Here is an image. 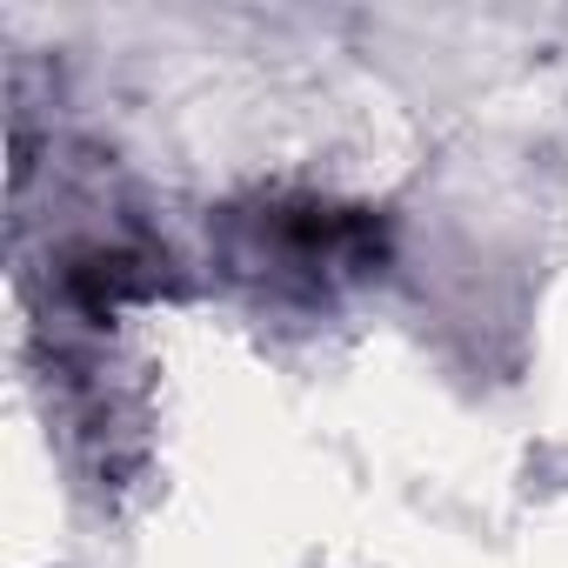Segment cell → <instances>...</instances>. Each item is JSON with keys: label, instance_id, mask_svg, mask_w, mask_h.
<instances>
[{"label": "cell", "instance_id": "1", "mask_svg": "<svg viewBox=\"0 0 568 568\" xmlns=\"http://www.w3.org/2000/svg\"><path fill=\"white\" fill-rule=\"evenodd\" d=\"M214 247L241 281H267L281 295H328L382 274L388 221L322 194H261L214 221Z\"/></svg>", "mask_w": 568, "mask_h": 568}, {"label": "cell", "instance_id": "2", "mask_svg": "<svg viewBox=\"0 0 568 568\" xmlns=\"http://www.w3.org/2000/svg\"><path fill=\"white\" fill-rule=\"evenodd\" d=\"M61 281H68V302H74L81 315H94V322H108L121 302H141V295L161 288L154 261H141V254H128V247H88V254H74V267H68Z\"/></svg>", "mask_w": 568, "mask_h": 568}]
</instances>
